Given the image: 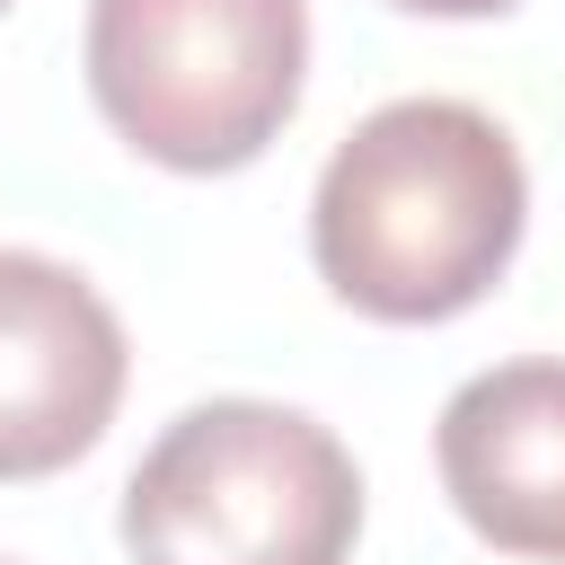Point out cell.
I'll return each mask as SVG.
<instances>
[{
    "label": "cell",
    "mask_w": 565,
    "mask_h": 565,
    "mask_svg": "<svg viewBox=\"0 0 565 565\" xmlns=\"http://www.w3.org/2000/svg\"><path fill=\"white\" fill-rule=\"evenodd\" d=\"M300 0H88L97 115L159 168H247L300 106Z\"/></svg>",
    "instance_id": "3957f363"
},
{
    "label": "cell",
    "mask_w": 565,
    "mask_h": 565,
    "mask_svg": "<svg viewBox=\"0 0 565 565\" xmlns=\"http://www.w3.org/2000/svg\"><path fill=\"white\" fill-rule=\"evenodd\" d=\"M441 494L503 556L565 565V362L477 371L433 433Z\"/></svg>",
    "instance_id": "5b68a950"
},
{
    "label": "cell",
    "mask_w": 565,
    "mask_h": 565,
    "mask_svg": "<svg viewBox=\"0 0 565 565\" xmlns=\"http://www.w3.org/2000/svg\"><path fill=\"white\" fill-rule=\"evenodd\" d=\"M0 9H9V0H0Z\"/></svg>",
    "instance_id": "52a82bcc"
},
{
    "label": "cell",
    "mask_w": 565,
    "mask_h": 565,
    "mask_svg": "<svg viewBox=\"0 0 565 565\" xmlns=\"http://www.w3.org/2000/svg\"><path fill=\"white\" fill-rule=\"evenodd\" d=\"M388 9H415V18H494L512 0H388Z\"/></svg>",
    "instance_id": "8992f818"
},
{
    "label": "cell",
    "mask_w": 565,
    "mask_h": 565,
    "mask_svg": "<svg viewBox=\"0 0 565 565\" xmlns=\"http://www.w3.org/2000/svg\"><path fill=\"white\" fill-rule=\"evenodd\" d=\"M353 530V450L274 397L185 406L124 486L132 565H344Z\"/></svg>",
    "instance_id": "7a4b0ae2"
},
{
    "label": "cell",
    "mask_w": 565,
    "mask_h": 565,
    "mask_svg": "<svg viewBox=\"0 0 565 565\" xmlns=\"http://www.w3.org/2000/svg\"><path fill=\"white\" fill-rule=\"evenodd\" d=\"M530 177L494 115L459 97H397L362 115L309 203V256L327 291L388 327L459 318L521 247Z\"/></svg>",
    "instance_id": "6da1fadb"
},
{
    "label": "cell",
    "mask_w": 565,
    "mask_h": 565,
    "mask_svg": "<svg viewBox=\"0 0 565 565\" xmlns=\"http://www.w3.org/2000/svg\"><path fill=\"white\" fill-rule=\"evenodd\" d=\"M124 397L115 309L53 256L0 247V477L71 468Z\"/></svg>",
    "instance_id": "277c9868"
}]
</instances>
